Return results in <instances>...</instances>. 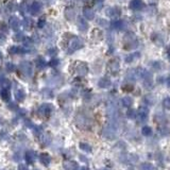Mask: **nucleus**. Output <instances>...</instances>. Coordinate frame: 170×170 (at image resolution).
<instances>
[{
  "mask_svg": "<svg viewBox=\"0 0 170 170\" xmlns=\"http://www.w3.org/2000/svg\"><path fill=\"white\" fill-rule=\"evenodd\" d=\"M104 137H107V139H114L115 137L118 134V125L116 123L111 122L109 125H107V127L104 128L103 131Z\"/></svg>",
  "mask_w": 170,
  "mask_h": 170,
  "instance_id": "1",
  "label": "nucleus"
},
{
  "mask_svg": "<svg viewBox=\"0 0 170 170\" xmlns=\"http://www.w3.org/2000/svg\"><path fill=\"white\" fill-rule=\"evenodd\" d=\"M148 117H149V115H148V109H146L145 107H142L138 109V112H137L136 114V118L137 120H138V122L144 123V122H146L148 120Z\"/></svg>",
  "mask_w": 170,
  "mask_h": 170,
  "instance_id": "2",
  "label": "nucleus"
},
{
  "mask_svg": "<svg viewBox=\"0 0 170 170\" xmlns=\"http://www.w3.org/2000/svg\"><path fill=\"white\" fill-rule=\"evenodd\" d=\"M142 78H144V86H145V88H147V89L152 88V86H153L152 74H150V72H148V71H145V74H144Z\"/></svg>",
  "mask_w": 170,
  "mask_h": 170,
  "instance_id": "3",
  "label": "nucleus"
},
{
  "mask_svg": "<svg viewBox=\"0 0 170 170\" xmlns=\"http://www.w3.org/2000/svg\"><path fill=\"white\" fill-rule=\"evenodd\" d=\"M158 132L163 135V136H167L170 134V123L168 122H161L158 125Z\"/></svg>",
  "mask_w": 170,
  "mask_h": 170,
  "instance_id": "4",
  "label": "nucleus"
},
{
  "mask_svg": "<svg viewBox=\"0 0 170 170\" xmlns=\"http://www.w3.org/2000/svg\"><path fill=\"white\" fill-rule=\"evenodd\" d=\"M121 104H122V107H130L131 105L133 104V99L131 98V97H123L121 99Z\"/></svg>",
  "mask_w": 170,
  "mask_h": 170,
  "instance_id": "5",
  "label": "nucleus"
},
{
  "mask_svg": "<svg viewBox=\"0 0 170 170\" xmlns=\"http://www.w3.org/2000/svg\"><path fill=\"white\" fill-rule=\"evenodd\" d=\"M139 169L140 170H156V167H155L153 164H151V163H142V165H139Z\"/></svg>",
  "mask_w": 170,
  "mask_h": 170,
  "instance_id": "6",
  "label": "nucleus"
},
{
  "mask_svg": "<svg viewBox=\"0 0 170 170\" xmlns=\"http://www.w3.org/2000/svg\"><path fill=\"white\" fill-rule=\"evenodd\" d=\"M144 102L148 105H153L155 103V98L152 95H147V96L144 98Z\"/></svg>",
  "mask_w": 170,
  "mask_h": 170,
  "instance_id": "7",
  "label": "nucleus"
},
{
  "mask_svg": "<svg viewBox=\"0 0 170 170\" xmlns=\"http://www.w3.org/2000/svg\"><path fill=\"white\" fill-rule=\"evenodd\" d=\"M142 134L144 135V136H146V137H149L150 135L152 134V129H151L150 127L145 125V127L142 129Z\"/></svg>",
  "mask_w": 170,
  "mask_h": 170,
  "instance_id": "8",
  "label": "nucleus"
},
{
  "mask_svg": "<svg viewBox=\"0 0 170 170\" xmlns=\"http://www.w3.org/2000/svg\"><path fill=\"white\" fill-rule=\"evenodd\" d=\"M99 85L102 88H107V87H109V85H111V81H109V79H107V78H103V79L99 82Z\"/></svg>",
  "mask_w": 170,
  "mask_h": 170,
  "instance_id": "9",
  "label": "nucleus"
},
{
  "mask_svg": "<svg viewBox=\"0 0 170 170\" xmlns=\"http://www.w3.org/2000/svg\"><path fill=\"white\" fill-rule=\"evenodd\" d=\"M136 111L133 109H130L129 111L127 112V117L129 118V119H134L135 117H136Z\"/></svg>",
  "mask_w": 170,
  "mask_h": 170,
  "instance_id": "10",
  "label": "nucleus"
},
{
  "mask_svg": "<svg viewBox=\"0 0 170 170\" xmlns=\"http://www.w3.org/2000/svg\"><path fill=\"white\" fill-rule=\"evenodd\" d=\"M134 89V86H133L132 84H125V85H122V90L125 91V93H131L133 91Z\"/></svg>",
  "mask_w": 170,
  "mask_h": 170,
  "instance_id": "11",
  "label": "nucleus"
},
{
  "mask_svg": "<svg viewBox=\"0 0 170 170\" xmlns=\"http://www.w3.org/2000/svg\"><path fill=\"white\" fill-rule=\"evenodd\" d=\"M163 105L167 109H170V97H166L165 99L163 100Z\"/></svg>",
  "mask_w": 170,
  "mask_h": 170,
  "instance_id": "12",
  "label": "nucleus"
},
{
  "mask_svg": "<svg viewBox=\"0 0 170 170\" xmlns=\"http://www.w3.org/2000/svg\"><path fill=\"white\" fill-rule=\"evenodd\" d=\"M118 69H119V64H118V62L113 61L112 66H111V70H112L113 72H117V71H118Z\"/></svg>",
  "mask_w": 170,
  "mask_h": 170,
  "instance_id": "13",
  "label": "nucleus"
},
{
  "mask_svg": "<svg viewBox=\"0 0 170 170\" xmlns=\"http://www.w3.org/2000/svg\"><path fill=\"white\" fill-rule=\"evenodd\" d=\"M81 148L83 150H85V151H90V147L89 146H87V145H85V144H81Z\"/></svg>",
  "mask_w": 170,
  "mask_h": 170,
  "instance_id": "14",
  "label": "nucleus"
},
{
  "mask_svg": "<svg viewBox=\"0 0 170 170\" xmlns=\"http://www.w3.org/2000/svg\"><path fill=\"white\" fill-rule=\"evenodd\" d=\"M166 83H167V86L170 88V77H168L167 80H166Z\"/></svg>",
  "mask_w": 170,
  "mask_h": 170,
  "instance_id": "15",
  "label": "nucleus"
},
{
  "mask_svg": "<svg viewBox=\"0 0 170 170\" xmlns=\"http://www.w3.org/2000/svg\"><path fill=\"white\" fill-rule=\"evenodd\" d=\"M82 170H88V169H86V168H83V169H82Z\"/></svg>",
  "mask_w": 170,
  "mask_h": 170,
  "instance_id": "16",
  "label": "nucleus"
}]
</instances>
